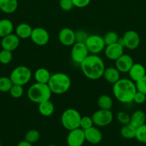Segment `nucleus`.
Instances as JSON below:
<instances>
[{
	"instance_id": "obj_18",
	"label": "nucleus",
	"mask_w": 146,
	"mask_h": 146,
	"mask_svg": "<svg viewBox=\"0 0 146 146\" xmlns=\"http://www.w3.org/2000/svg\"><path fill=\"white\" fill-rule=\"evenodd\" d=\"M128 74L130 79L136 83L146 75V69L144 66L142 65L141 64L136 63L133 64V65L132 66L130 69L129 70Z\"/></svg>"
},
{
	"instance_id": "obj_28",
	"label": "nucleus",
	"mask_w": 146,
	"mask_h": 146,
	"mask_svg": "<svg viewBox=\"0 0 146 146\" xmlns=\"http://www.w3.org/2000/svg\"><path fill=\"white\" fill-rule=\"evenodd\" d=\"M40 138V133L37 130L31 129L26 133L24 135V140L31 144L37 143Z\"/></svg>"
},
{
	"instance_id": "obj_9",
	"label": "nucleus",
	"mask_w": 146,
	"mask_h": 146,
	"mask_svg": "<svg viewBox=\"0 0 146 146\" xmlns=\"http://www.w3.org/2000/svg\"><path fill=\"white\" fill-rule=\"evenodd\" d=\"M113 113L111 110L99 109L93 113L92 118L94 125L97 127H105L110 125L113 121Z\"/></svg>"
},
{
	"instance_id": "obj_19",
	"label": "nucleus",
	"mask_w": 146,
	"mask_h": 146,
	"mask_svg": "<svg viewBox=\"0 0 146 146\" xmlns=\"http://www.w3.org/2000/svg\"><path fill=\"white\" fill-rule=\"evenodd\" d=\"M102 77L107 82L114 84L120 79V72L116 67L109 66L104 68Z\"/></svg>"
},
{
	"instance_id": "obj_13",
	"label": "nucleus",
	"mask_w": 146,
	"mask_h": 146,
	"mask_svg": "<svg viewBox=\"0 0 146 146\" xmlns=\"http://www.w3.org/2000/svg\"><path fill=\"white\" fill-rule=\"evenodd\" d=\"M59 41L64 46H72L76 42L75 31L69 27H64L58 34Z\"/></svg>"
},
{
	"instance_id": "obj_23",
	"label": "nucleus",
	"mask_w": 146,
	"mask_h": 146,
	"mask_svg": "<svg viewBox=\"0 0 146 146\" xmlns=\"http://www.w3.org/2000/svg\"><path fill=\"white\" fill-rule=\"evenodd\" d=\"M17 7V0H0V10L5 14H12L15 12Z\"/></svg>"
},
{
	"instance_id": "obj_41",
	"label": "nucleus",
	"mask_w": 146,
	"mask_h": 146,
	"mask_svg": "<svg viewBox=\"0 0 146 146\" xmlns=\"http://www.w3.org/2000/svg\"><path fill=\"white\" fill-rule=\"evenodd\" d=\"M17 146H33V144L27 142L25 140H24V141H21L20 142H19V143L17 144Z\"/></svg>"
},
{
	"instance_id": "obj_40",
	"label": "nucleus",
	"mask_w": 146,
	"mask_h": 146,
	"mask_svg": "<svg viewBox=\"0 0 146 146\" xmlns=\"http://www.w3.org/2000/svg\"><path fill=\"white\" fill-rule=\"evenodd\" d=\"M74 7L77 8H84L90 4L91 0H72Z\"/></svg>"
},
{
	"instance_id": "obj_8",
	"label": "nucleus",
	"mask_w": 146,
	"mask_h": 146,
	"mask_svg": "<svg viewBox=\"0 0 146 146\" xmlns=\"http://www.w3.org/2000/svg\"><path fill=\"white\" fill-rule=\"evenodd\" d=\"M118 42L127 49L135 50L140 46V38L137 31L134 30H128L125 32L123 37L119 39Z\"/></svg>"
},
{
	"instance_id": "obj_37",
	"label": "nucleus",
	"mask_w": 146,
	"mask_h": 146,
	"mask_svg": "<svg viewBox=\"0 0 146 146\" xmlns=\"http://www.w3.org/2000/svg\"><path fill=\"white\" fill-rule=\"evenodd\" d=\"M137 91L143 93L146 95V75L143 76L141 79L135 83Z\"/></svg>"
},
{
	"instance_id": "obj_1",
	"label": "nucleus",
	"mask_w": 146,
	"mask_h": 146,
	"mask_svg": "<svg viewBox=\"0 0 146 146\" xmlns=\"http://www.w3.org/2000/svg\"><path fill=\"white\" fill-rule=\"evenodd\" d=\"M80 66L84 76L90 80L102 78L105 68L104 61L97 54H89Z\"/></svg>"
},
{
	"instance_id": "obj_6",
	"label": "nucleus",
	"mask_w": 146,
	"mask_h": 146,
	"mask_svg": "<svg viewBox=\"0 0 146 146\" xmlns=\"http://www.w3.org/2000/svg\"><path fill=\"white\" fill-rule=\"evenodd\" d=\"M32 74L29 67L26 66H19L14 68L10 74L9 78L13 84H17L24 86L31 80Z\"/></svg>"
},
{
	"instance_id": "obj_27",
	"label": "nucleus",
	"mask_w": 146,
	"mask_h": 146,
	"mask_svg": "<svg viewBox=\"0 0 146 146\" xmlns=\"http://www.w3.org/2000/svg\"><path fill=\"white\" fill-rule=\"evenodd\" d=\"M120 135L123 138L125 139H133L135 138L136 134V128L130 123L123 125L122 128H120Z\"/></svg>"
},
{
	"instance_id": "obj_17",
	"label": "nucleus",
	"mask_w": 146,
	"mask_h": 146,
	"mask_svg": "<svg viewBox=\"0 0 146 146\" xmlns=\"http://www.w3.org/2000/svg\"><path fill=\"white\" fill-rule=\"evenodd\" d=\"M133 64V58L129 54H123L115 61V67L120 73H128Z\"/></svg>"
},
{
	"instance_id": "obj_26",
	"label": "nucleus",
	"mask_w": 146,
	"mask_h": 146,
	"mask_svg": "<svg viewBox=\"0 0 146 146\" xmlns=\"http://www.w3.org/2000/svg\"><path fill=\"white\" fill-rule=\"evenodd\" d=\"M97 106L100 109L111 110L113 106V98L110 96L102 94L97 99Z\"/></svg>"
},
{
	"instance_id": "obj_11",
	"label": "nucleus",
	"mask_w": 146,
	"mask_h": 146,
	"mask_svg": "<svg viewBox=\"0 0 146 146\" xmlns=\"http://www.w3.org/2000/svg\"><path fill=\"white\" fill-rule=\"evenodd\" d=\"M30 38L34 44L39 46H43L49 43L50 35L45 29L42 27H35L32 29Z\"/></svg>"
},
{
	"instance_id": "obj_10",
	"label": "nucleus",
	"mask_w": 146,
	"mask_h": 146,
	"mask_svg": "<svg viewBox=\"0 0 146 146\" xmlns=\"http://www.w3.org/2000/svg\"><path fill=\"white\" fill-rule=\"evenodd\" d=\"M89 51L87 46L82 42H75L72 46L71 58L74 63L80 64L89 55Z\"/></svg>"
},
{
	"instance_id": "obj_22",
	"label": "nucleus",
	"mask_w": 146,
	"mask_h": 146,
	"mask_svg": "<svg viewBox=\"0 0 146 146\" xmlns=\"http://www.w3.org/2000/svg\"><path fill=\"white\" fill-rule=\"evenodd\" d=\"M51 75V73L48 69L42 67V68H39L36 70L34 74V77L36 82L47 84L50 81Z\"/></svg>"
},
{
	"instance_id": "obj_4",
	"label": "nucleus",
	"mask_w": 146,
	"mask_h": 146,
	"mask_svg": "<svg viewBox=\"0 0 146 146\" xmlns=\"http://www.w3.org/2000/svg\"><path fill=\"white\" fill-rule=\"evenodd\" d=\"M52 94V93L48 84L37 82L32 84L27 91V97L29 99L37 104L50 100Z\"/></svg>"
},
{
	"instance_id": "obj_38",
	"label": "nucleus",
	"mask_w": 146,
	"mask_h": 146,
	"mask_svg": "<svg viewBox=\"0 0 146 146\" xmlns=\"http://www.w3.org/2000/svg\"><path fill=\"white\" fill-rule=\"evenodd\" d=\"M146 101V95L143 93L140 92V91H137V92L135 93L134 96V98H133V101L137 104H144Z\"/></svg>"
},
{
	"instance_id": "obj_34",
	"label": "nucleus",
	"mask_w": 146,
	"mask_h": 146,
	"mask_svg": "<svg viewBox=\"0 0 146 146\" xmlns=\"http://www.w3.org/2000/svg\"><path fill=\"white\" fill-rule=\"evenodd\" d=\"M116 119L122 125L130 123V115L125 111H119L116 115Z\"/></svg>"
},
{
	"instance_id": "obj_25",
	"label": "nucleus",
	"mask_w": 146,
	"mask_h": 146,
	"mask_svg": "<svg viewBox=\"0 0 146 146\" xmlns=\"http://www.w3.org/2000/svg\"><path fill=\"white\" fill-rule=\"evenodd\" d=\"M14 30V24L7 19H0V37L6 36L9 34H11Z\"/></svg>"
},
{
	"instance_id": "obj_31",
	"label": "nucleus",
	"mask_w": 146,
	"mask_h": 146,
	"mask_svg": "<svg viewBox=\"0 0 146 146\" xmlns=\"http://www.w3.org/2000/svg\"><path fill=\"white\" fill-rule=\"evenodd\" d=\"M10 96L14 98H21L24 94V88L23 86L17 85V84H13L11 88H10L9 91Z\"/></svg>"
},
{
	"instance_id": "obj_15",
	"label": "nucleus",
	"mask_w": 146,
	"mask_h": 146,
	"mask_svg": "<svg viewBox=\"0 0 146 146\" xmlns=\"http://www.w3.org/2000/svg\"><path fill=\"white\" fill-rule=\"evenodd\" d=\"M20 44V38L15 34H9L1 38V46L2 49L14 51L17 49Z\"/></svg>"
},
{
	"instance_id": "obj_32",
	"label": "nucleus",
	"mask_w": 146,
	"mask_h": 146,
	"mask_svg": "<svg viewBox=\"0 0 146 146\" xmlns=\"http://www.w3.org/2000/svg\"><path fill=\"white\" fill-rule=\"evenodd\" d=\"M12 51L2 49L0 51V63L4 65H7L12 61Z\"/></svg>"
},
{
	"instance_id": "obj_20",
	"label": "nucleus",
	"mask_w": 146,
	"mask_h": 146,
	"mask_svg": "<svg viewBox=\"0 0 146 146\" xmlns=\"http://www.w3.org/2000/svg\"><path fill=\"white\" fill-rule=\"evenodd\" d=\"M33 28L27 23H21L16 27L15 34L20 39H27L30 38Z\"/></svg>"
},
{
	"instance_id": "obj_21",
	"label": "nucleus",
	"mask_w": 146,
	"mask_h": 146,
	"mask_svg": "<svg viewBox=\"0 0 146 146\" xmlns=\"http://www.w3.org/2000/svg\"><path fill=\"white\" fill-rule=\"evenodd\" d=\"M145 121L146 115L144 111H141V110H137V111H134L130 115V123L136 128L145 124Z\"/></svg>"
},
{
	"instance_id": "obj_14",
	"label": "nucleus",
	"mask_w": 146,
	"mask_h": 146,
	"mask_svg": "<svg viewBox=\"0 0 146 146\" xmlns=\"http://www.w3.org/2000/svg\"><path fill=\"white\" fill-rule=\"evenodd\" d=\"M124 48L125 47L120 42L107 45L104 49V56L108 59L115 61L124 54Z\"/></svg>"
},
{
	"instance_id": "obj_5",
	"label": "nucleus",
	"mask_w": 146,
	"mask_h": 146,
	"mask_svg": "<svg viewBox=\"0 0 146 146\" xmlns=\"http://www.w3.org/2000/svg\"><path fill=\"white\" fill-rule=\"evenodd\" d=\"M81 115L80 112L74 108H67L63 111L61 115V123L67 131L80 128Z\"/></svg>"
},
{
	"instance_id": "obj_3",
	"label": "nucleus",
	"mask_w": 146,
	"mask_h": 146,
	"mask_svg": "<svg viewBox=\"0 0 146 146\" xmlns=\"http://www.w3.org/2000/svg\"><path fill=\"white\" fill-rule=\"evenodd\" d=\"M71 83V79L67 74L58 72L52 74L47 84L52 94L60 95L69 91Z\"/></svg>"
},
{
	"instance_id": "obj_2",
	"label": "nucleus",
	"mask_w": 146,
	"mask_h": 146,
	"mask_svg": "<svg viewBox=\"0 0 146 146\" xmlns=\"http://www.w3.org/2000/svg\"><path fill=\"white\" fill-rule=\"evenodd\" d=\"M137 92L135 83L129 78H120L113 84V94L115 98L122 104H130Z\"/></svg>"
},
{
	"instance_id": "obj_24",
	"label": "nucleus",
	"mask_w": 146,
	"mask_h": 146,
	"mask_svg": "<svg viewBox=\"0 0 146 146\" xmlns=\"http://www.w3.org/2000/svg\"><path fill=\"white\" fill-rule=\"evenodd\" d=\"M38 111L44 117L51 116L54 112V106L50 100L38 104Z\"/></svg>"
},
{
	"instance_id": "obj_35",
	"label": "nucleus",
	"mask_w": 146,
	"mask_h": 146,
	"mask_svg": "<svg viewBox=\"0 0 146 146\" xmlns=\"http://www.w3.org/2000/svg\"><path fill=\"white\" fill-rule=\"evenodd\" d=\"M94 125V123H93V120L92 118V116H88V115H85V116H82L81 120H80V128H82V130H86L87 128H90V127Z\"/></svg>"
},
{
	"instance_id": "obj_29",
	"label": "nucleus",
	"mask_w": 146,
	"mask_h": 146,
	"mask_svg": "<svg viewBox=\"0 0 146 146\" xmlns=\"http://www.w3.org/2000/svg\"><path fill=\"white\" fill-rule=\"evenodd\" d=\"M103 39H104L105 45L107 46L110 45V44H115V43L118 42L120 38H119V36L117 32L113 31H110L104 34V36H103Z\"/></svg>"
},
{
	"instance_id": "obj_36",
	"label": "nucleus",
	"mask_w": 146,
	"mask_h": 146,
	"mask_svg": "<svg viewBox=\"0 0 146 146\" xmlns=\"http://www.w3.org/2000/svg\"><path fill=\"white\" fill-rule=\"evenodd\" d=\"M60 7L63 11H70L74 7V4L72 0H60Z\"/></svg>"
},
{
	"instance_id": "obj_16",
	"label": "nucleus",
	"mask_w": 146,
	"mask_h": 146,
	"mask_svg": "<svg viewBox=\"0 0 146 146\" xmlns=\"http://www.w3.org/2000/svg\"><path fill=\"white\" fill-rule=\"evenodd\" d=\"M85 141L92 145L100 143L102 140V134L101 131L94 125L87 129L84 130Z\"/></svg>"
},
{
	"instance_id": "obj_43",
	"label": "nucleus",
	"mask_w": 146,
	"mask_h": 146,
	"mask_svg": "<svg viewBox=\"0 0 146 146\" xmlns=\"http://www.w3.org/2000/svg\"><path fill=\"white\" fill-rule=\"evenodd\" d=\"M0 146H1V141H0Z\"/></svg>"
},
{
	"instance_id": "obj_12",
	"label": "nucleus",
	"mask_w": 146,
	"mask_h": 146,
	"mask_svg": "<svg viewBox=\"0 0 146 146\" xmlns=\"http://www.w3.org/2000/svg\"><path fill=\"white\" fill-rule=\"evenodd\" d=\"M84 141V130L78 128L69 131L67 136V144L68 146H82Z\"/></svg>"
},
{
	"instance_id": "obj_30",
	"label": "nucleus",
	"mask_w": 146,
	"mask_h": 146,
	"mask_svg": "<svg viewBox=\"0 0 146 146\" xmlns=\"http://www.w3.org/2000/svg\"><path fill=\"white\" fill-rule=\"evenodd\" d=\"M13 83L9 77L1 76L0 77V92H9L11 88Z\"/></svg>"
},
{
	"instance_id": "obj_7",
	"label": "nucleus",
	"mask_w": 146,
	"mask_h": 146,
	"mask_svg": "<svg viewBox=\"0 0 146 146\" xmlns=\"http://www.w3.org/2000/svg\"><path fill=\"white\" fill-rule=\"evenodd\" d=\"M84 44L91 54H98L104 51L106 45L103 37L97 34L89 35L84 41Z\"/></svg>"
},
{
	"instance_id": "obj_42",
	"label": "nucleus",
	"mask_w": 146,
	"mask_h": 146,
	"mask_svg": "<svg viewBox=\"0 0 146 146\" xmlns=\"http://www.w3.org/2000/svg\"><path fill=\"white\" fill-rule=\"evenodd\" d=\"M48 146H56V145H53V144H50V145H49Z\"/></svg>"
},
{
	"instance_id": "obj_39",
	"label": "nucleus",
	"mask_w": 146,
	"mask_h": 146,
	"mask_svg": "<svg viewBox=\"0 0 146 146\" xmlns=\"http://www.w3.org/2000/svg\"><path fill=\"white\" fill-rule=\"evenodd\" d=\"M88 34L85 32L84 31H80L75 32V36H76V42H82L84 43L85 40L88 37Z\"/></svg>"
},
{
	"instance_id": "obj_33",
	"label": "nucleus",
	"mask_w": 146,
	"mask_h": 146,
	"mask_svg": "<svg viewBox=\"0 0 146 146\" xmlns=\"http://www.w3.org/2000/svg\"><path fill=\"white\" fill-rule=\"evenodd\" d=\"M135 138L139 142L146 143V124L136 128Z\"/></svg>"
}]
</instances>
